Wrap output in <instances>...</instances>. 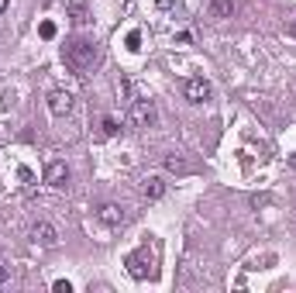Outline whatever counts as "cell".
I'll use <instances>...</instances> for the list:
<instances>
[{"label": "cell", "mask_w": 296, "mask_h": 293, "mask_svg": "<svg viewBox=\"0 0 296 293\" xmlns=\"http://www.w3.org/2000/svg\"><path fill=\"white\" fill-rule=\"evenodd\" d=\"M62 62H66L69 73L86 76L100 66V45L93 38H86V35H76V38H69L62 45Z\"/></svg>", "instance_id": "obj_1"}, {"label": "cell", "mask_w": 296, "mask_h": 293, "mask_svg": "<svg viewBox=\"0 0 296 293\" xmlns=\"http://www.w3.org/2000/svg\"><path fill=\"white\" fill-rule=\"evenodd\" d=\"M124 266H128V273L135 276V279H155L158 273V245L152 241H145V245H138L135 252L124 259Z\"/></svg>", "instance_id": "obj_2"}, {"label": "cell", "mask_w": 296, "mask_h": 293, "mask_svg": "<svg viewBox=\"0 0 296 293\" xmlns=\"http://www.w3.org/2000/svg\"><path fill=\"white\" fill-rule=\"evenodd\" d=\"M128 117H131V124L138 128V131H148V128H155L158 124V107H155V100H131V111H128Z\"/></svg>", "instance_id": "obj_3"}, {"label": "cell", "mask_w": 296, "mask_h": 293, "mask_svg": "<svg viewBox=\"0 0 296 293\" xmlns=\"http://www.w3.org/2000/svg\"><path fill=\"white\" fill-rule=\"evenodd\" d=\"M69 176H73L69 173V166H66L62 159H55V162L45 166V176H41V179H45L52 190H66V186H69Z\"/></svg>", "instance_id": "obj_4"}, {"label": "cell", "mask_w": 296, "mask_h": 293, "mask_svg": "<svg viewBox=\"0 0 296 293\" xmlns=\"http://www.w3.org/2000/svg\"><path fill=\"white\" fill-rule=\"evenodd\" d=\"M45 107H48L52 117H66L69 111H73V93H69V90H48Z\"/></svg>", "instance_id": "obj_5"}, {"label": "cell", "mask_w": 296, "mask_h": 293, "mask_svg": "<svg viewBox=\"0 0 296 293\" xmlns=\"http://www.w3.org/2000/svg\"><path fill=\"white\" fill-rule=\"evenodd\" d=\"M28 234H31V241H35V245H41V249L59 245V231H55V224H48V221H35Z\"/></svg>", "instance_id": "obj_6"}, {"label": "cell", "mask_w": 296, "mask_h": 293, "mask_svg": "<svg viewBox=\"0 0 296 293\" xmlns=\"http://www.w3.org/2000/svg\"><path fill=\"white\" fill-rule=\"evenodd\" d=\"M186 97L193 100V104H207V100L214 97V86H210V79L190 76V79H186Z\"/></svg>", "instance_id": "obj_7"}, {"label": "cell", "mask_w": 296, "mask_h": 293, "mask_svg": "<svg viewBox=\"0 0 296 293\" xmlns=\"http://www.w3.org/2000/svg\"><path fill=\"white\" fill-rule=\"evenodd\" d=\"M97 217H100V224H107V228H121V224L128 221V211H124L121 204H103L97 211Z\"/></svg>", "instance_id": "obj_8"}, {"label": "cell", "mask_w": 296, "mask_h": 293, "mask_svg": "<svg viewBox=\"0 0 296 293\" xmlns=\"http://www.w3.org/2000/svg\"><path fill=\"white\" fill-rule=\"evenodd\" d=\"M141 190H145L148 200H162V197H165V179H162V176H148Z\"/></svg>", "instance_id": "obj_9"}, {"label": "cell", "mask_w": 296, "mask_h": 293, "mask_svg": "<svg viewBox=\"0 0 296 293\" xmlns=\"http://www.w3.org/2000/svg\"><path fill=\"white\" fill-rule=\"evenodd\" d=\"M69 14H73V24H79V28H83V24H90V7H86V4H69Z\"/></svg>", "instance_id": "obj_10"}, {"label": "cell", "mask_w": 296, "mask_h": 293, "mask_svg": "<svg viewBox=\"0 0 296 293\" xmlns=\"http://www.w3.org/2000/svg\"><path fill=\"white\" fill-rule=\"evenodd\" d=\"M210 14L214 18H231L234 14V0H214L210 4Z\"/></svg>", "instance_id": "obj_11"}, {"label": "cell", "mask_w": 296, "mask_h": 293, "mask_svg": "<svg viewBox=\"0 0 296 293\" xmlns=\"http://www.w3.org/2000/svg\"><path fill=\"white\" fill-rule=\"evenodd\" d=\"M165 169H169V173H186L190 166H186L183 156H165Z\"/></svg>", "instance_id": "obj_12"}, {"label": "cell", "mask_w": 296, "mask_h": 293, "mask_svg": "<svg viewBox=\"0 0 296 293\" xmlns=\"http://www.w3.org/2000/svg\"><path fill=\"white\" fill-rule=\"evenodd\" d=\"M38 35H41V38H45V41H52V38H55V35H59V28H55V21H41V24H38Z\"/></svg>", "instance_id": "obj_13"}, {"label": "cell", "mask_w": 296, "mask_h": 293, "mask_svg": "<svg viewBox=\"0 0 296 293\" xmlns=\"http://www.w3.org/2000/svg\"><path fill=\"white\" fill-rule=\"evenodd\" d=\"M124 45H128V52H141V31H128Z\"/></svg>", "instance_id": "obj_14"}, {"label": "cell", "mask_w": 296, "mask_h": 293, "mask_svg": "<svg viewBox=\"0 0 296 293\" xmlns=\"http://www.w3.org/2000/svg\"><path fill=\"white\" fill-rule=\"evenodd\" d=\"M121 131V124H117V117H103V135L110 138V135H117Z\"/></svg>", "instance_id": "obj_15"}, {"label": "cell", "mask_w": 296, "mask_h": 293, "mask_svg": "<svg viewBox=\"0 0 296 293\" xmlns=\"http://www.w3.org/2000/svg\"><path fill=\"white\" fill-rule=\"evenodd\" d=\"M52 290H55V293H73V283H69V279H55Z\"/></svg>", "instance_id": "obj_16"}, {"label": "cell", "mask_w": 296, "mask_h": 293, "mask_svg": "<svg viewBox=\"0 0 296 293\" xmlns=\"http://www.w3.org/2000/svg\"><path fill=\"white\" fill-rule=\"evenodd\" d=\"M7 279H11V273H7V266H0V286H4Z\"/></svg>", "instance_id": "obj_17"}, {"label": "cell", "mask_w": 296, "mask_h": 293, "mask_svg": "<svg viewBox=\"0 0 296 293\" xmlns=\"http://www.w3.org/2000/svg\"><path fill=\"white\" fill-rule=\"evenodd\" d=\"M286 35H289V38H296V21H293V24H286Z\"/></svg>", "instance_id": "obj_18"}, {"label": "cell", "mask_w": 296, "mask_h": 293, "mask_svg": "<svg viewBox=\"0 0 296 293\" xmlns=\"http://www.w3.org/2000/svg\"><path fill=\"white\" fill-rule=\"evenodd\" d=\"M158 7H172V0H155Z\"/></svg>", "instance_id": "obj_19"}, {"label": "cell", "mask_w": 296, "mask_h": 293, "mask_svg": "<svg viewBox=\"0 0 296 293\" xmlns=\"http://www.w3.org/2000/svg\"><path fill=\"white\" fill-rule=\"evenodd\" d=\"M4 11H7V0H0V14H4Z\"/></svg>", "instance_id": "obj_20"}, {"label": "cell", "mask_w": 296, "mask_h": 293, "mask_svg": "<svg viewBox=\"0 0 296 293\" xmlns=\"http://www.w3.org/2000/svg\"><path fill=\"white\" fill-rule=\"evenodd\" d=\"M293 166H296V156H293Z\"/></svg>", "instance_id": "obj_21"}]
</instances>
